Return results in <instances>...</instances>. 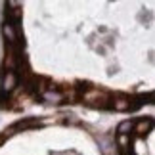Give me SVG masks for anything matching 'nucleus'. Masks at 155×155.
I'll return each mask as SVG.
<instances>
[{
	"instance_id": "3",
	"label": "nucleus",
	"mask_w": 155,
	"mask_h": 155,
	"mask_svg": "<svg viewBox=\"0 0 155 155\" xmlns=\"http://www.w3.org/2000/svg\"><path fill=\"white\" fill-rule=\"evenodd\" d=\"M4 35H6V38H8L12 44H14L15 40H17V37H15V31H14V27H12L10 23H6V25H4Z\"/></svg>"
},
{
	"instance_id": "1",
	"label": "nucleus",
	"mask_w": 155,
	"mask_h": 155,
	"mask_svg": "<svg viewBox=\"0 0 155 155\" xmlns=\"http://www.w3.org/2000/svg\"><path fill=\"white\" fill-rule=\"evenodd\" d=\"M15 82H17V77H15V73L14 71H8V73H6V77H4V82H2V88L4 90H12V88L15 86Z\"/></svg>"
},
{
	"instance_id": "2",
	"label": "nucleus",
	"mask_w": 155,
	"mask_h": 155,
	"mask_svg": "<svg viewBox=\"0 0 155 155\" xmlns=\"http://www.w3.org/2000/svg\"><path fill=\"white\" fill-rule=\"evenodd\" d=\"M42 98L46 100V102H61V100L65 98V94L56 92V90H46V92H42Z\"/></svg>"
},
{
	"instance_id": "6",
	"label": "nucleus",
	"mask_w": 155,
	"mask_h": 155,
	"mask_svg": "<svg viewBox=\"0 0 155 155\" xmlns=\"http://www.w3.org/2000/svg\"><path fill=\"white\" fill-rule=\"evenodd\" d=\"M128 128H132V123H123L121 127H119V132L124 134V130H128Z\"/></svg>"
},
{
	"instance_id": "4",
	"label": "nucleus",
	"mask_w": 155,
	"mask_h": 155,
	"mask_svg": "<svg viewBox=\"0 0 155 155\" xmlns=\"http://www.w3.org/2000/svg\"><path fill=\"white\" fill-rule=\"evenodd\" d=\"M151 127H153L151 121H140L138 124H136V132H138V134H144V132H147Z\"/></svg>"
},
{
	"instance_id": "5",
	"label": "nucleus",
	"mask_w": 155,
	"mask_h": 155,
	"mask_svg": "<svg viewBox=\"0 0 155 155\" xmlns=\"http://www.w3.org/2000/svg\"><path fill=\"white\" fill-rule=\"evenodd\" d=\"M130 107V102H127V100H117L115 102V109H119V111H124V109H128Z\"/></svg>"
}]
</instances>
